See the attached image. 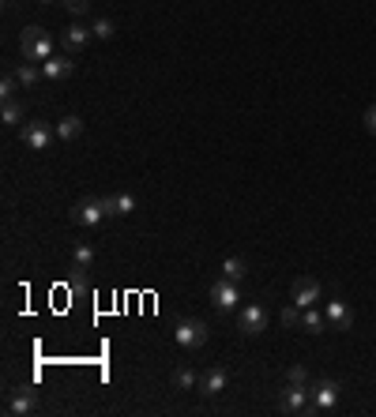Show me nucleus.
<instances>
[{
	"instance_id": "obj_1",
	"label": "nucleus",
	"mask_w": 376,
	"mask_h": 417,
	"mask_svg": "<svg viewBox=\"0 0 376 417\" xmlns=\"http://www.w3.org/2000/svg\"><path fill=\"white\" fill-rule=\"evenodd\" d=\"M19 53H23V60H34V64H45L53 57V38L45 34V26H26L23 31V38H19Z\"/></svg>"
},
{
	"instance_id": "obj_2",
	"label": "nucleus",
	"mask_w": 376,
	"mask_h": 417,
	"mask_svg": "<svg viewBox=\"0 0 376 417\" xmlns=\"http://www.w3.org/2000/svg\"><path fill=\"white\" fill-rule=\"evenodd\" d=\"M109 215V207H106V196H83L76 203V207L68 211V222L72 226H83V229H90V226H98Z\"/></svg>"
},
{
	"instance_id": "obj_3",
	"label": "nucleus",
	"mask_w": 376,
	"mask_h": 417,
	"mask_svg": "<svg viewBox=\"0 0 376 417\" xmlns=\"http://www.w3.org/2000/svg\"><path fill=\"white\" fill-rule=\"evenodd\" d=\"M173 342H177L181 350H199L207 342V323L204 320H177V327H173Z\"/></svg>"
},
{
	"instance_id": "obj_4",
	"label": "nucleus",
	"mask_w": 376,
	"mask_h": 417,
	"mask_svg": "<svg viewBox=\"0 0 376 417\" xmlns=\"http://www.w3.org/2000/svg\"><path fill=\"white\" fill-rule=\"evenodd\" d=\"M320 297H324V286H320L316 278H309V275L293 278V286H290V301L297 304V309H313Z\"/></svg>"
},
{
	"instance_id": "obj_5",
	"label": "nucleus",
	"mask_w": 376,
	"mask_h": 417,
	"mask_svg": "<svg viewBox=\"0 0 376 417\" xmlns=\"http://www.w3.org/2000/svg\"><path fill=\"white\" fill-rule=\"evenodd\" d=\"M95 42V31L90 26H83V23H72V26H64L60 31V45H64V53H79V49H87V45Z\"/></svg>"
},
{
	"instance_id": "obj_6",
	"label": "nucleus",
	"mask_w": 376,
	"mask_h": 417,
	"mask_svg": "<svg viewBox=\"0 0 376 417\" xmlns=\"http://www.w3.org/2000/svg\"><path fill=\"white\" fill-rule=\"evenodd\" d=\"M237 327H241V335H260L268 327V309L263 304H245L241 316H237Z\"/></svg>"
},
{
	"instance_id": "obj_7",
	"label": "nucleus",
	"mask_w": 376,
	"mask_h": 417,
	"mask_svg": "<svg viewBox=\"0 0 376 417\" xmlns=\"http://www.w3.org/2000/svg\"><path fill=\"white\" fill-rule=\"evenodd\" d=\"M211 301H215L218 312H230L237 301H241V293H237V282H230V278H218L215 286H211Z\"/></svg>"
},
{
	"instance_id": "obj_8",
	"label": "nucleus",
	"mask_w": 376,
	"mask_h": 417,
	"mask_svg": "<svg viewBox=\"0 0 376 417\" xmlns=\"http://www.w3.org/2000/svg\"><path fill=\"white\" fill-rule=\"evenodd\" d=\"M19 139H23V147H31V151H45V147L53 143V132L42 124V120H31V124L23 128Z\"/></svg>"
},
{
	"instance_id": "obj_9",
	"label": "nucleus",
	"mask_w": 376,
	"mask_h": 417,
	"mask_svg": "<svg viewBox=\"0 0 376 417\" xmlns=\"http://www.w3.org/2000/svg\"><path fill=\"white\" fill-rule=\"evenodd\" d=\"M4 410L15 414V417H19V414H34V410H38V395H34L31 387H19V391L8 395V406H4Z\"/></svg>"
},
{
	"instance_id": "obj_10",
	"label": "nucleus",
	"mask_w": 376,
	"mask_h": 417,
	"mask_svg": "<svg viewBox=\"0 0 376 417\" xmlns=\"http://www.w3.org/2000/svg\"><path fill=\"white\" fill-rule=\"evenodd\" d=\"M226 387H230V373H226V368H207V373L199 376V391L211 395V398L222 395Z\"/></svg>"
},
{
	"instance_id": "obj_11",
	"label": "nucleus",
	"mask_w": 376,
	"mask_h": 417,
	"mask_svg": "<svg viewBox=\"0 0 376 417\" xmlns=\"http://www.w3.org/2000/svg\"><path fill=\"white\" fill-rule=\"evenodd\" d=\"M338 395H343V387H338V379H320L316 391H313V402L316 410H332V406L338 402Z\"/></svg>"
},
{
	"instance_id": "obj_12",
	"label": "nucleus",
	"mask_w": 376,
	"mask_h": 417,
	"mask_svg": "<svg viewBox=\"0 0 376 417\" xmlns=\"http://www.w3.org/2000/svg\"><path fill=\"white\" fill-rule=\"evenodd\" d=\"M72 72H76V60H72L68 53L49 57V60L42 64V76H45V79H72Z\"/></svg>"
},
{
	"instance_id": "obj_13",
	"label": "nucleus",
	"mask_w": 376,
	"mask_h": 417,
	"mask_svg": "<svg viewBox=\"0 0 376 417\" xmlns=\"http://www.w3.org/2000/svg\"><path fill=\"white\" fill-rule=\"evenodd\" d=\"M282 410H290V414H305V410H309V391H305V387L290 384V387H286V395H282Z\"/></svg>"
},
{
	"instance_id": "obj_14",
	"label": "nucleus",
	"mask_w": 376,
	"mask_h": 417,
	"mask_svg": "<svg viewBox=\"0 0 376 417\" xmlns=\"http://www.w3.org/2000/svg\"><path fill=\"white\" fill-rule=\"evenodd\" d=\"M106 207H109V215L124 218V215H132V211H136V196H132V192H117V196H106Z\"/></svg>"
},
{
	"instance_id": "obj_15",
	"label": "nucleus",
	"mask_w": 376,
	"mask_h": 417,
	"mask_svg": "<svg viewBox=\"0 0 376 417\" xmlns=\"http://www.w3.org/2000/svg\"><path fill=\"white\" fill-rule=\"evenodd\" d=\"M57 136L64 139V143H72V139H79V136H83V117H76V113L60 117V120H57Z\"/></svg>"
},
{
	"instance_id": "obj_16",
	"label": "nucleus",
	"mask_w": 376,
	"mask_h": 417,
	"mask_svg": "<svg viewBox=\"0 0 376 417\" xmlns=\"http://www.w3.org/2000/svg\"><path fill=\"white\" fill-rule=\"evenodd\" d=\"M15 79H19V87H34V83L42 79V68L34 60H23L19 68H15Z\"/></svg>"
},
{
	"instance_id": "obj_17",
	"label": "nucleus",
	"mask_w": 376,
	"mask_h": 417,
	"mask_svg": "<svg viewBox=\"0 0 376 417\" xmlns=\"http://www.w3.org/2000/svg\"><path fill=\"white\" fill-rule=\"evenodd\" d=\"M327 323H332V327H346V323H350V309H346L343 301H327Z\"/></svg>"
},
{
	"instance_id": "obj_18",
	"label": "nucleus",
	"mask_w": 376,
	"mask_h": 417,
	"mask_svg": "<svg viewBox=\"0 0 376 417\" xmlns=\"http://www.w3.org/2000/svg\"><path fill=\"white\" fill-rule=\"evenodd\" d=\"M245 275H249V267H245V259H237V256L222 259V278H230V282H241Z\"/></svg>"
},
{
	"instance_id": "obj_19",
	"label": "nucleus",
	"mask_w": 376,
	"mask_h": 417,
	"mask_svg": "<svg viewBox=\"0 0 376 417\" xmlns=\"http://www.w3.org/2000/svg\"><path fill=\"white\" fill-rule=\"evenodd\" d=\"M173 387H177V391H192V387H199V376L192 373V368H177V373H173Z\"/></svg>"
},
{
	"instance_id": "obj_20",
	"label": "nucleus",
	"mask_w": 376,
	"mask_h": 417,
	"mask_svg": "<svg viewBox=\"0 0 376 417\" xmlns=\"http://www.w3.org/2000/svg\"><path fill=\"white\" fill-rule=\"evenodd\" d=\"M0 120H4L8 128H12V124H19V120H23V106H19V101H12V98H4V109H0Z\"/></svg>"
},
{
	"instance_id": "obj_21",
	"label": "nucleus",
	"mask_w": 376,
	"mask_h": 417,
	"mask_svg": "<svg viewBox=\"0 0 376 417\" xmlns=\"http://www.w3.org/2000/svg\"><path fill=\"white\" fill-rule=\"evenodd\" d=\"M72 263H76V271H90V263H95V248L79 245L76 252H72Z\"/></svg>"
},
{
	"instance_id": "obj_22",
	"label": "nucleus",
	"mask_w": 376,
	"mask_h": 417,
	"mask_svg": "<svg viewBox=\"0 0 376 417\" xmlns=\"http://www.w3.org/2000/svg\"><path fill=\"white\" fill-rule=\"evenodd\" d=\"M90 31H95L98 42H109L117 34V26H113V19H95V23H90Z\"/></svg>"
},
{
	"instance_id": "obj_23",
	"label": "nucleus",
	"mask_w": 376,
	"mask_h": 417,
	"mask_svg": "<svg viewBox=\"0 0 376 417\" xmlns=\"http://www.w3.org/2000/svg\"><path fill=\"white\" fill-rule=\"evenodd\" d=\"M301 327H305V331H320V327H324V316L316 312V304H313V309H305V316H301Z\"/></svg>"
},
{
	"instance_id": "obj_24",
	"label": "nucleus",
	"mask_w": 376,
	"mask_h": 417,
	"mask_svg": "<svg viewBox=\"0 0 376 417\" xmlns=\"http://www.w3.org/2000/svg\"><path fill=\"white\" fill-rule=\"evenodd\" d=\"M15 87H19V79H15V72H4V79H0V98H12Z\"/></svg>"
},
{
	"instance_id": "obj_25",
	"label": "nucleus",
	"mask_w": 376,
	"mask_h": 417,
	"mask_svg": "<svg viewBox=\"0 0 376 417\" xmlns=\"http://www.w3.org/2000/svg\"><path fill=\"white\" fill-rule=\"evenodd\" d=\"M282 323H286V327H297V323H301V309H297V304H286V309H282Z\"/></svg>"
},
{
	"instance_id": "obj_26",
	"label": "nucleus",
	"mask_w": 376,
	"mask_h": 417,
	"mask_svg": "<svg viewBox=\"0 0 376 417\" xmlns=\"http://www.w3.org/2000/svg\"><path fill=\"white\" fill-rule=\"evenodd\" d=\"M286 379H290V384H297V387H305V384H309V373H305L301 365H293L290 373H286Z\"/></svg>"
},
{
	"instance_id": "obj_27",
	"label": "nucleus",
	"mask_w": 376,
	"mask_h": 417,
	"mask_svg": "<svg viewBox=\"0 0 376 417\" xmlns=\"http://www.w3.org/2000/svg\"><path fill=\"white\" fill-rule=\"evenodd\" d=\"M64 8H68L72 15H87L90 12V0H64Z\"/></svg>"
},
{
	"instance_id": "obj_28",
	"label": "nucleus",
	"mask_w": 376,
	"mask_h": 417,
	"mask_svg": "<svg viewBox=\"0 0 376 417\" xmlns=\"http://www.w3.org/2000/svg\"><path fill=\"white\" fill-rule=\"evenodd\" d=\"M365 128H369V136H376V101L365 109Z\"/></svg>"
},
{
	"instance_id": "obj_29",
	"label": "nucleus",
	"mask_w": 376,
	"mask_h": 417,
	"mask_svg": "<svg viewBox=\"0 0 376 417\" xmlns=\"http://www.w3.org/2000/svg\"><path fill=\"white\" fill-rule=\"evenodd\" d=\"M38 4H57V0H38Z\"/></svg>"
}]
</instances>
